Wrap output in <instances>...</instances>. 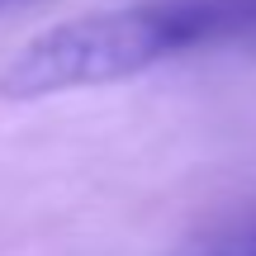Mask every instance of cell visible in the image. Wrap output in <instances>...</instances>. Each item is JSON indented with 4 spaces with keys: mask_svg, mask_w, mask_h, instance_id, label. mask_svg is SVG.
<instances>
[{
    "mask_svg": "<svg viewBox=\"0 0 256 256\" xmlns=\"http://www.w3.org/2000/svg\"><path fill=\"white\" fill-rule=\"evenodd\" d=\"M19 5V0H0V14H5V10H14Z\"/></svg>",
    "mask_w": 256,
    "mask_h": 256,
    "instance_id": "cell-4",
    "label": "cell"
},
{
    "mask_svg": "<svg viewBox=\"0 0 256 256\" xmlns=\"http://www.w3.org/2000/svg\"><path fill=\"white\" fill-rule=\"evenodd\" d=\"M180 52L256 38V0H156Z\"/></svg>",
    "mask_w": 256,
    "mask_h": 256,
    "instance_id": "cell-2",
    "label": "cell"
},
{
    "mask_svg": "<svg viewBox=\"0 0 256 256\" xmlns=\"http://www.w3.org/2000/svg\"><path fill=\"white\" fill-rule=\"evenodd\" d=\"M176 52H180L176 34L156 0L104 10V14H81L38 34L28 48H19V57L0 76V95L5 100H43V95L86 90V86H114Z\"/></svg>",
    "mask_w": 256,
    "mask_h": 256,
    "instance_id": "cell-1",
    "label": "cell"
},
{
    "mask_svg": "<svg viewBox=\"0 0 256 256\" xmlns=\"http://www.w3.org/2000/svg\"><path fill=\"white\" fill-rule=\"evenodd\" d=\"M223 256H256V228H252V232H247V238H242L232 252H223Z\"/></svg>",
    "mask_w": 256,
    "mask_h": 256,
    "instance_id": "cell-3",
    "label": "cell"
}]
</instances>
